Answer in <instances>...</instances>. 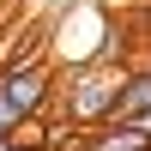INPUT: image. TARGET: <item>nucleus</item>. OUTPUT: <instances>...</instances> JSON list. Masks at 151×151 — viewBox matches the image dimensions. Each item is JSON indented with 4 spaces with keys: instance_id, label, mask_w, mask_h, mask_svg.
<instances>
[{
    "instance_id": "7ed1b4c3",
    "label": "nucleus",
    "mask_w": 151,
    "mask_h": 151,
    "mask_svg": "<svg viewBox=\"0 0 151 151\" xmlns=\"http://www.w3.org/2000/svg\"><path fill=\"white\" fill-rule=\"evenodd\" d=\"M151 115V60L121 67V91H115V115L109 121H145Z\"/></svg>"
},
{
    "instance_id": "f257e3e1",
    "label": "nucleus",
    "mask_w": 151,
    "mask_h": 151,
    "mask_svg": "<svg viewBox=\"0 0 151 151\" xmlns=\"http://www.w3.org/2000/svg\"><path fill=\"white\" fill-rule=\"evenodd\" d=\"M0 91L12 97V103L24 109V121H42L48 103H55V73H48V60H6L0 67Z\"/></svg>"
},
{
    "instance_id": "423d86ee",
    "label": "nucleus",
    "mask_w": 151,
    "mask_h": 151,
    "mask_svg": "<svg viewBox=\"0 0 151 151\" xmlns=\"http://www.w3.org/2000/svg\"><path fill=\"white\" fill-rule=\"evenodd\" d=\"M145 127H151V115H145Z\"/></svg>"
},
{
    "instance_id": "39448f33",
    "label": "nucleus",
    "mask_w": 151,
    "mask_h": 151,
    "mask_svg": "<svg viewBox=\"0 0 151 151\" xmlns=\"http://www.w3.org/2000/svg\"><path fill=\"white\" fill-rule=\"evenodd\" d=\"M12 151H48L42 139H24V133H18V139H12Z\"/></svg>"
},
{
    "instance_id": "f03ea898",
    "label": "nucleus",
    "mask_w": 151,
    "mask_h": 151,
    "mask_svg": "<svg viewBox=\"0 0 151 151\" xmlns=\"http://www.w3.org/2000/svg\"><path fill=\"white\" fill-rule=\"evenodd\" d=\"M85 151H151V127L145 121H97V127H85Z\"/></svg>"
},
{
    "instance_id": "20e7f679",
    "label": "nucleus",
    "mask_w": 151,
    "mask_h": 151,
    "mask_svg": "<svg viewBox=\"0 0 151 151\" xmlns=\"http://www.w3.org/2000/svg\"><path fill=\"white\" fill-rule=\"evenodd\" d=\"M24 127H30V121H24V109H18V103H12V97H6V91H0V133H12V139H18V133H24Z\"/></svg>"
}]
</instances>
